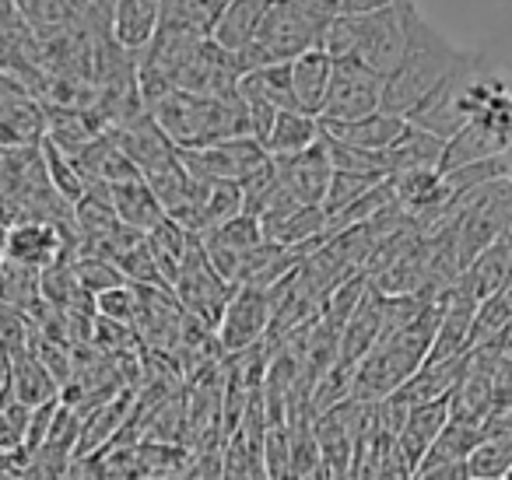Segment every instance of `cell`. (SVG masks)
I'll use <instances>...</instances> for the list:
<instances>
[{"label": "cell", "instance_id": "cell-1", "mask_svg": "<svg viewBox=\"0 0 512 480\" xmlns=\"http://www.w3.org/2000/svg\"><path fill=\"white\" fill-rule=\"evenodd\" d=\"M463 53L467 50L456 46L435 22H428L418 0H411L407 4V53L383 85V113L411 120L414 109L449 78Z\"/></svg>", "mask_w": 512, "mask_h": 480}, {"label": "cell", "instance_id": "cell-2", "mask_svg": "<svg viewBox=\"0 0 512 480\" xmlns=\"http://www.w3.org/2000/svg\"><path fill=\"white\" fill-rule=\"evenodd\" d=\"M509 71L512 67L498 64L491 53L467 50L460 57V64L449 71V78L414 109L407 123L428 130V134H435L439 141H453V137L481 113L484 102L502 88Z\"/></svg>", "mask_w": 512, "mask_h": 480}, {"label": "cell", "instance_id": "cell-3", "mask_svg": "<svg viewBox=\"0 0 512 480\" xmlns=\"http://www.w3.org/2000/svg\"><path fill=\"white\" fill-rule=\"evenodd\" d=\"M435 330H439V302H428L418 316L400 330H390L376 340L355 372L351 400L383 403L428 361Z\"/></svg>", "mask_w": 512, "mask_h": 480}, {"label": "cell", "instance_id": "cell-4", "mask_svg": "<svg viewBox=\"0 0 512 480\" xmlns=\"http://www.w3.org/2000/svg\"><path fill=\"white\" fill-rule=\"evenodd\" d=\"M151 116L179 151H200L211 148V144L232 141V137H249V123L239 99H207V95H190L172 88L151 109Z\"/></svg>", "mask_w": 512, "mask_h": 480}, {"label": "cell", "instance_id": "cell-5", "mask_svg": "<svg viewBox=\"0 0 512 480\" xmlns=\"http://www.w3.org/2000/svg\"><path fill=\"white\" fill-rule=\"evenodd\" d=\"M330 18L313 11L302 0H271L260 36L239 57L242 71H260L271 64H292L295 57L316 50Z\"/></svg>", "mask_w": 512, "mask_h": 480}, {"label": "cell", "instance_id": "cell-6", "mask_svg": "<svg viewBox=\"0 0 512 480\" xmlns=\"http://www.w3.org/2000/svg\"><path fill=\"white\" fill-rule=\"evenodd\" d=\"M512 151V71L484 109L442 151L439 172H453L474 162H495Z\"/></svg>", "mask_w": 512, "mask_h": 480}, {"label": "cell", "instance_id": "cell-7", "mask_svg": "<svg viewBox=\"0 0 512 480\" xmlns=\"http://www.w3.org/2000/svg\"><path fill=\"white\" fill-rule=\"evenodd\" d=\"M232 291H235V284L225 281V277L211 267L200 239H193L183 267H179L176 284H172V295H176V302L183 305V312L193 319V323L204 326V330H218Z\"/></svg>", "mask_w": 512, "mask_h": 480}, {"label": "cell", "instance_id": "cell-8", "mask_svg": "<svg viewBox=\"0 0 512 480\" xmlns=\"http://www.w3.org/2000/svg\"><path fill=\"white\" fill-rule=\"evenodd\" d=\"M383 85L386 81L376 71H369L362 60H334V78H330L327 106H323L320 120L348 123L379 113L383 109Z\"/></svg>", "mask_w": 512, "mask_h": 480}, {"label": "cell", "instance_id": "cell-9", "mask_svg": "<svg viewBox=\"0 0 512 480\" xmlns=\"http://www.w3.org/2000/svg\"><path fill=\"white\" fill-rule=\"evenodd\" d=\"M179 158L197 183H242L271 162L267 148L256 137H232V141L211 144L200 151H179Z\"/></svg>", "mask_w": 512, "mask_h": 480}, {"label": "cell", "instance_id": "cell-10", "mask_svg": "<svg viewBox=\"0 0 512 480\" xmlns=\"http://www.w3.org/2000/svg\"><path fill=\"white\" fill-rule=\"evenodd\" d=\"M274 323V309H271V295L260 284H235L232 298L225 305V316H221L218 330V351L239 354L249 351L264 340V333Z\"/></svg>", "mask_w": 512, "mask_h": 480}, {"label": "cell", "instance_id": "cell-11", "mask_svg": "<svg viewBox=\"0 0 512 480\" xmlns=\"http://www.w3.org/2000/svg\"><path fill=\"white\" fill-rule=\"evenodd\" d=\"M242 74L246 71H242L239 57H232V53H225L218 43L204 39V43L190 53V60L176 71L172 85H176L179 92L207 95V99H235Z\"/></svg>", "mask_w": 512, "mask_h": 480}, {"label": "cell", "instance_id": "cell-12", "mask_svg": "<svg viewBox=\"0 0 512 480\" xmlns=\"http://www.w3.org/2000/svg\"><path fill=\"white\" fill-rule=\"evenodd\" d=\"M274 169H278V179L292 200H299L302 207H323L330 193V183H334V162L327 155V144H316L313 151L295 158H271Z\"/></svg>", "mask_w": 512, "mask_h": 480}, {"label": "cell", "instance_id": "cell-13", "mask_svg": "<svg viewBox=\"0 0 512 480\" xmlns=\"http://www.w3.org/2000/svg\"><path fill=\"white\" fill-rule=\"evenodd\" d=\"M74 242L60 232L57 225H46V221H22V225L8 228V249L4 256L22 267L32 270H50L57 263H67Z\"/></svg>", "mask_w": 512, "mask_h": 480}, {"label": "cell", "instance_id": "cell-14", "mask_svg": "<svg viewBox=\"0 0 512 480\" xmlns=\"http://www.w3.org/2000/svg\"><path fill=\"white\" fill-rule=\"evenodd\" d=\"M477 302L467 291L453 288L439 298V330H435L428 361H449L470 354V333H474Z\"/></svg>", "mask_w": 512, "mask_h": 480}, {"label": "cell", "instance_id": "cell-15", "mask_svg": "<svg viewBox=\"0 0 512 480\" xmlns=\"http://www.w3.org/2000/svg\"><path fill=\"white\" fill-rule=\"evenodd\" d=\"M323 123V137L337 144H348V148H358V151H369V155H383L393 141L407 130V120L404 116H393V113H372V116H362V120H348V123Z\"/></svg>", "mask_w": 512, "mask_h": 480}, {"label": "cell", "instance_id": "cell-16", "mask_svg": "<svg viewBox=\"0 0 512 480\" xmlns=\"http://www.w3.org/2000/svg\"><path fill=\"white\" fill-rule=\"evenodd\" d=\"M267 4L271 0H225L218 22L211 25V43H218L225 53L232 57H242L249 46L260 36V25H264Z\"/></svg>", "mask_w": 512, "mask_h": 480}, {"label": "cell", "instance_id": "cell-17", "mask_svg": "<svg viewBox=\"0 0 512 480\" xmlns=\"http://www.w3.org/2000/svg\"><path fill=\"white\" fill-rule=\"evenodd\" d=\"M8 354V393L25 407H43L57 400L60 382L46 372V365L29 351V347H4Z\"/></svg>", "mask_w": 512, "mask_h": 480}, {"label": "cell", "instance_id": "cell-18", "mask_svg": "<svg viewBox=\"0 0 512 480\" xmlns=\"http://www.w3.org/2000/svg\"><path fill=\"white\" fill-rule=\"evenodd\" d=\"M449 410H453V396L449 400H435V403H421L411 414L404 417L397 431V449L404 452L407 463L418 470L421 459L428 456V449L435 445V438L442 435V428L449 424Z\"/></svg>", "mask_w": 512, "mask_h": 480}, {"label": "cell", "instance_id": "cell-19", "mask_svg": "<svg viewBox=\"0 0 512 480\" xmlns=\"http://www.w3.org/2000/svg\"><path fill=\"white\" fill-rule=\"evenodd\" d=\"M158 29H162V0H116L113 39L130 57H141Z\"/></svg>", "mask_w": 512, "mask_h": 480}, {"label": "cell", "instance_id": "cell-20", "mask_svg": "<svg viewBox=\"0 0 512 480\" xmlns=\"http://www.w3.org/2000/svg\"><path fill=\"white\" fill-rule=\"evenodd\" d=\"M330 78H334V57L323 53L320 46L292 60V92H295V106H299V113L323 116L327 92H330Z\"/></svg>", "mask_w": 512, "mask_h": 480}, {"label": "cell", "instance_id": "cell-21", "mask_svg": "<svg viewBox=\"0 0 512 480\" xmlns=\"http://www.w3.org/2000/svg\"><path fill=\"white\" fill-rule=\"evenodd\" d=\"M456 288L467 291L474 302L505 295V291L512 288V249L498 239L495 246H488L467 270H463V277H460Z\"/></svg>", "mask_w": 512, "mask_h": 480}, {"label": "cell", "instance_id": "cell-22", "mask_svg": "<svg viewBox=\"0 0 512 480\" xmlns=\"http://www.w3.org/2000/svg\"><path fill=\"white\" fill-rule=\"evenodd\" d=\"M442 151L446 141H439L428 130L407 123V130L383 151V165L390 176H404V172H425V169H439L442 165Z\"/></svg>", "mask_w": 512, "mask_h": 480}, {"label": "cell", "instance_id": "cell-23", "mask_svg": "<svg viewBox=\"0 0 512 480\" xmlns=\"http://www.w3.org/2000/svg\"><path fill=\"white\" fill-rule=\"evenodd\" d=\"M109 200H113V211H116V218H120V225L134 228V232H141V235H151L169 218L162 200L155 197V190H151L144 179L109 186Z\"/></svg>", "mask_w": 512, "mask_h": 480}, {"label": "cell", "instance_id": "cell-24", "mask_svg": "<svg viewBox=\"0 0 512 480\" xmlns=\"http://www.w3.org/2000/svg\"><path fill=\"white\" fill-rule=\"evenodd\" d=\"M323 141V123L320 116L299 113V109H281L274 120L271 134H267L264 148L271 158H295L313 151Z\"/></svg>", "mask_w": 512, "mask_h": 480}, {"label": "cell", "instance_id": "cell-25", "mask_svg": "<svg viewBox=\"0 0 512 480\" xmlns=\"http://www.w3.org/2000/svg\"><path fill=\"white\" fill-rule=\"evenodd\" d=\"M246 211L239 183H200V235L228 225Z\"/></svg>", "mask_w": 512, "mask_h": 480}, {"label": "cell", "instance_id": "cell-26", "mask_svg": "<svg viewBox=\"0 0 512 480\" xmlns=\"http://www.w3.org/2000/svg\"><path fill=\"white\" fill-rule=\"evenodd\" d=\"M484 428L470 421H456L449 417V424L442 428V435L435 438V445L428 449V456L421 459V466H439V463H467L474 456V449L481 445Z\"/></svg>", "mask_w": 512, "mask_h": 480}, {"label": "cell", "instance_id": "cell-27", "mask_svg": "<svg viewBox=\"0 0 512 480\" xmlns=\"http://www.w3.org/2000/svg\"><path fill=\"white\" fill-rule=\"evenodd\" d=\"M235 99H239L242 113H246L249 137H256V141L264 144V141H267V134H271V127H274V120H278L281 109L274 106L271 95H267L264 88H260V81H256L253 74H242Z\"/></svg>", "mask_w": 512, "mask_h": 480}, {"label": "cell", "instance_id": "cell-28", "mask_svg": "<svg viewBox=\"0 0 512 480\" xmlns=\"http://www.w3.org/2000/svg\"><path fill=\"white\" fill-rule=\"evenodd\" d=\"M512 323V302L509 295H495L477 302L474 312V333H470V351L474 347H498Z\"/></svg>", "mask_w": 512, "mask_h": 480}, {"label": "cell", "instance_id": "cell-29", "mask_svg": "<svg viewBox=\"0 0 512 480\" xmlns=\"http://www.w3.org/2000/svg\"><path fill=\"white\" fill-rule=\"evenodd\" d=\"M43 158H46V172H50V183H53V190L60 193V200H67L71 207L81 204V200L88 197V190H92V183L81 176L74 158L64 155L60 148H53L50 141H43Z\"/></svg>", "mask_w": 512, "mask_h": 480}, {"label": "cell", "instance_id": "cell-30", "mask_svg": "<svg viewBox=\"0 0 512 480\" xmlns=\"http://www.w3.org/2000/svg\"><path fill=\"white\" fill-rule=\"evenodd\" d=\"M383 179L390 176H362V172H334V183H330V193L323 200V211H327V221L337 218L341 211H348L351 204L365 197V193L376 190Z\"/></svg>", "mask_w": 512, "mask_h": 480}, {"label": "cell", "instance_id": "cell-31", "mask_svg": "<svg viewBox=\"0 0 512 480\" xmlns=\"http://www.w3.org/2000/svg\"><path fill=\"white\" fill-rule=\"evenodd\" d=\"M74 277H78V284L85 291H92L95 298L102 295V291L109 288H120V284H127V277L120 274V267H116L113 260H106V256L99 253H85L74 260Z\"/></svg>", "mask_w": 512, "mask_h": 480}, {"label": "cell", "instance_id": "cell-32", "mask_svg": "<svg viewBox=\"0 0 512 480\" xmlns=\"http://www.w3.org/2000/svg\"><path fill=\"white\" fill-rule=\"evenodd\" d=\"M64 8L78 22L81 32L92 39H113V11L116 0H64Z\"/></svg>", "mask_w": 512, "mask_h": 480}, {"label": "cell", "instance_id": "cell-33", "mask_svg": "<svg viewBox=\"0 0 512 480\" xmlns=\"http://www.w3.org/2000/svg\"><path fill=\"white\" fill-rule=\"evenodd\" d=\"M95 309H99L102 319H113V323H137V312H141V288H127V284H120V288H109L102 291L99 298H95Z\"/></svg>", "mask_w": 512, "mask_h": 480}, {"label": "cell", "instance_id": "cell-34", "mask_svg": "<svg viewBox=\"0 0 512 480\" xmlns=\"http://www.w3.org/2000/svg\"><path fill=\"white\" fill-rule=\"evenodd\" d=\"M302 4H309V8L327 18H337V15H362V11L386 8L393 0H302Z\"/></svg>", "mask_w": 512, "mask_h": 480}, {"label": "cell", "instance_id": "cell-35", "mask_svg": "<svg viewBox=\"0 0 512 480\" xmlns=\"http://www.w3.org/2000/svg\"><path fill=\"white\" fill-rule=\"evenodd\" d=\"M411 480H474L467 463H439V466H418Z\"/></svg>", "mask_w": 512, "mask_h": 480}, {"label": "cell", "instance_id": "cell-36", "mask_svg": "<svg viewBox=\"0 0 512 480\" xmlns=\"http://www.w3.org/2000/svg\"><path fill=\"white\" fill-rule=\"evenodd\" d=\"M498 347H502V354L512 361V323H509V330H505V337H502V344H498Z\"/></svg>", "mask_w": 512, "mask_h": 480}]
</instances>
